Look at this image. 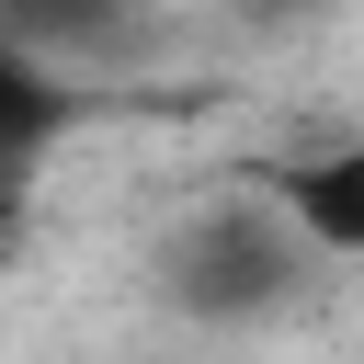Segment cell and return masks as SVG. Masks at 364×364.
Wrapping results in <instances>:
<instances>
[{
    "mask_svg": "<svg viewBox=\"0 0 364 364\" xmlns=\"http://www.w3.org/2000/svg\"><path fill=\"white\" fill-rule=\"evenodd\" d=\"M262 193H273V216L296 228V250H318V262H364V136L296 148Z\"/></svg>",
    "mask_w": 364,
    "mask_h": 364,
    "instance_id": "obj_1",
    "label": "cell"
},
{
    "mask_svg": "<svg viewBox=\"0 0 364 364\" xmlns=\"http://www.w3.org/2000/svg\"><path fill=\"white\" fill-rule=\"evenodd\" d=\"M68 114H80L68 68H57V57H34V46L0 23V193H11V182L46 159V136H57Z\"/></svg>",
    "mask_w": 364,
    "mask_h": 364,
    "instance_id": "obj_2",
    "label": "cell"
},
{
    "mask_svg": "<svg viewBox=\"0 0 364 364\" xmlns=\"http://www.w3.org/2000/svg\"><path fill=\"white\" fill-rule=\"evenodd\" d=\"M0 23L34 46V57H80V46H102V34H125V0H0Z\"/></svg>",
    "mask_w": 364,
    "mask_h": 364,
    "instance_id": "obj_3",
    "label": "cell"
}]
</instances>
